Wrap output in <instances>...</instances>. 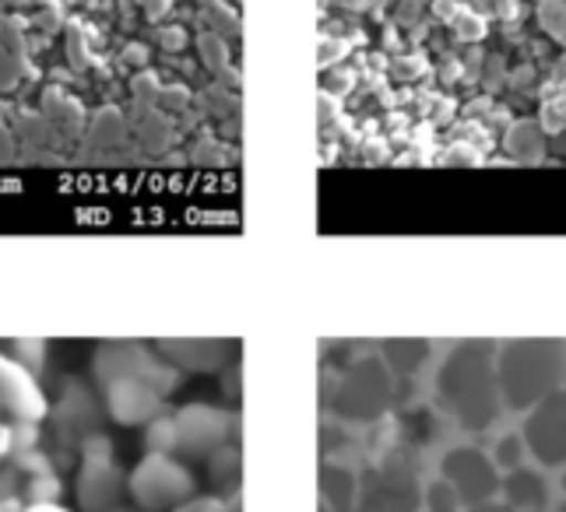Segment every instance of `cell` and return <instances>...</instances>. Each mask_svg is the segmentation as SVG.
Wrapping results in <instances>:
<instances>
[{"instance_id": "1", "label": "cell", "mask_w": 566, "mask_h": 512, "mask_svg": "<svg viewBox=\"0 0 566 512\" xmlns=\"http://www.w3.org/2000/svg\"><path fill=\"white\" fill-rule=\"evenodd\" d=\"M95 383L116 425H148L166 415V397L180 386V369L163 351L116 341L95 351Z\"/></svg>"}, {"instance_id": "2", "label": "cell", "mask_w": 566, "mask_h": 512, "mask_svg": "<svg viewBox=\"0 0 566 512\" xmlns=\"http://www.w3.org/2000/svg\"><path fill=\"white\" fill-rule=\"evenodd\" d=\"M127 495L142 512H172L187 499H193V478L172 452H148L130 470Z\"/></svg>"}, {"instance_id": "3", "label": "cell", "mask_w": 566, "mask_h": 512, "mask_svg": "<svg viewBox=\"0 0 566 512\" xmlns=\"http://www.w3.org/2000/svg\"><path fill=\"white\" fill-rule=\"evenodd\" d=\"M46 397L35 383V372H29L14 354H0V422L11 425H35L46 418Z\"/></svg>"}, {"instance_id": "4", "label": "cell", "mask_w": 566, "mask_h": 512, "mask_svg": "<svg viewBox=\"0 0 566 512\" xmlns=\"http://www.w3.org/2000/svg\"><path fill=\"white\" fill-rule=\"evenodd\" d=\"M74 495L82 512H113L127 495V478L113 457H85L74 478Z\"/></svg>"}, {"instance_id": "5", "label": "cell", "mask_w": 566, "mask_h": 512, "mask_svg": "<svg viewBox=\"0 0 566 512\" xmlns=\"http://www.w3.org/2000/svg\"><path fill=\"white\" fill-rule=\"evenodd\" d=\"M172 418H177V452H187V457H208V452L222 449L229 439L226 410L190 404Z\"/></svg>"}, {"instance_id": "6", "label": "cell", "mask_w": 566, "mask_h": 512, "mask_svg": "<svg viewBox=\"0 0 566 512\" xmlns=\"http://www.w3.org/2000/svg\"><path fill=\"white\" fill-rule=\"evenodd\" d=\"M56 425H61L64 436H77V446H82L92 431H99V407H95L92 393L85 386H67L61 410H56Z\"/></svg>"}, {"instance_id": "7", "label": "cell", "mask_w": 566, "mask_h": 512, "mask_svg": "<svg viewBox=\"0 0 566 512\" xmlns=\"http://www.w3.org/2000/svg\"><path fill=\"white\" fill-rule=\"evenodd\" d=\"M159 351L177 369H219L229 359V348L222 341H159Z\"/></svg>"}, {"instance_id": "8", "label": "cell", "mask_w": 566, "mask_h": 512, "mask_svg": "<svg viewBox=\"0 0 566 512\" xmlns=\"http://www.w3.org/2000/svg\"><path fill=\"white\" fill-rule=\"evenodd\" d=\"M145 446L148 452H177V418L159 415L145 425Z\"/></svg>"}, {"instance_id": "9", "label": "cell", "mask_w": 566, "mask_h": 512, "mask_svg": "<svg viewBox=\"0 0 566 512\" xmlns=\"http://www.w3.org/2000/svg\"><path fill=\"white\" fill-rule=\"evenodd\" d=\"M172 512H237V509H229V502H222V499H187Z\"/></svg>"}, {"instance_id": "10", "label": "cell", "mask_w": 566, "mask_h": 512, "mask_svg": "<svg viewBox=\"0 0 566 512\" xmlns=\"http://www.w3.org/2000/svg\"><path fill=\"white\" fill-rule=\"evenodd\" d=\"M11 452H14V425L0 422V463L11 460Z\"/></svg>"}, {"instance_id": "11", "label": "cell", "mask_w": 566, "mask_h": 512, "mask_svg": "<svg viewBox=\"0 0 566 512\" xmlns=\"http://www.w3.org/2000/svg\"><path fill=\"white\" fill-rule=\"evenodd\" d=\"M25 512H67L61 502H39V505H29Z\"/></svg>"}, {"instance_id": "12", "label": "cell", "mask_w": 566, "mask_h": 512, "mask_svg": "<svg viewBox=\"0 0 566 512\" xmlns=\"http://www.w3.org/2000/svg\"><path fill=\"white\" fill-rule=\"evenodd\" d=\"M113 512H124V509H113Z\"/></svg>"}, {"instance_id": "13", "label": "cell", "mask_w": 566, "mask_h": 512, "mask_svg": "<svg viewBox=\"0 0 566 512\" xmlns=\"http://www.w3.org/2000/svg\"><path fill=\"white\" fill-rule=\"evenodd\" d=\"M0 512H4V505H0Z\"/></svg>"}]
</instances>
